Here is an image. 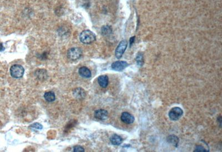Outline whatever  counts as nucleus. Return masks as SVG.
I'll use <instances>...</instances> for the list:
<instances>
[{
	"label": "nucleus",
	"instance_id": "nucleus-20",
	"mask_svg": "<svg viewBox=\"0 0 222 152\" xmlns=\"http://www.w3.org/2000/svg\"><path fill=\"white\" fill-rule=\"evenodd\" d=\"M134 38H135L134 37H132V38L130 39V44H131V45H132V44L133 42H134Z\"/></svg>",
	"mask_w": 222,
	"mask_h": 152
},
{
	"label": "nucleus",
	"instance_id": "nucleus-18",
	"mask_svg": "<svg viewBox=\"0 0 222 152\" xmlns=\"http://www.w3.org/2000/svg\"><path fill=\"white\" fill-rule=\"evenodd\" d=\"M209 150L208 149H206L203 147L201 146H197L196 147V149L194 150V152H208Z\"/></svg>",
	"mask_w": 222,
	"mask_h": 152
},
{
	"label": "nucleus",
	"instance_id": "nucleus-8",
	"mask_svg": "<svg viewBox=\"0 0 222 152\" xmlns=\"http://www.w3.org/2000/svg\"><path fill=\"white\" fill-rule=\"evenodd\" d=\"M94 117L97 119L105 120L108 117V112L104 109H98L94 112Z\"/></svg>",
	"mask_w": 222,
	"mask_h": 152
},
{
	"label": "nucleus",
	"instance_id": "nucleus-6",
	"mask_svg": "<svg viewBox=\"0 0 222 152\" xmlns=\"http://www.w3.org/2000/svg\"><path fill=\"white\" fill-rule=\"evenodd\" d=\"M128 64L125 61H116L112 64L111 67L112 70H114L116 71H122L124 70L126 67L128 66Z\"/></svg>",
	"mask_w": 222,
	"mask_h": 152
},
{
	"label": "nucleus",
	"instance_id": "nucleus-4",
	"mask_svg": "<svg viewBox=\"0 0 222 152\" xmlns=\"http://www.w3.org/2000/svg\"><path fill=\"white\" fill-rule=\"evenodd\" d=\"M183 114L182 109L179 107H174L170 111L169 117L172 121H177L182 116Z\"/></svg>",
	"mask_w": 222,
	"mask_h": 152
},
{
	"label": "nucleus",
	"instance_id": "nucleus-10",
	"mask_svg": "<svg viewBox=\"0 0 222 152\" xmlns=\"http://www.w3.org/2000/svg\"><path fill=\"white\" fill-rule=\"evenodd\" d=\"M109 79L108 76L106 75H102L98 78V83L101 87L106 88L108 84Z\"/></svg>",
	"mask_w": 222,
	"mask_h": 152
},
{
	"label": "nucleus",
	"instance_id": "nucleus-19",
	"mask_svg": "<svg viewBox=\"0 0 222 152\" xmlns=\"http://www.w3.org/2000/svg\"><path fill=\"white\" fill-rule=\"evenodd\" d=\"M73 152H84V149L81 146H75L73 148Z\"/></svg>",
	"mask_w": 222,
	"mask_h": 152
},
{
	"label": "nucleus",
	"instance_id": "nucleus-7",
	"mask_svg": "<svg viewBox=\"0 0 222 152\" xmlns=\"http://www.w3.org/2000/svg\"><path fill=\"white\" fill-rule=\"evenodd\" d=\"M121 119L123 122L127 124H132L134 121V117L131 114L128 112L122 113L121 114Z\"/></svg>",
	"mask_w": 222,
	"mask_h": 152
},
{
	"label": "nucleus",
	"instance_id": "nucleus-14",
	"mask_svg": "<svg viewBox=\"0 0 222 152\" xmlns=\"http://www.w3.org/2000/svg\"><path fill=\"white\" fill-rule=\"evenodd\" d=\"M44 98L47 102H52L56 99V96L54 92L50 91V92H47L45 93Z\"/></svg>",
	"mask_w": 222,
	"mask_h": 152
},
{
	"label": "nucleus",
	"instance_id": "nucleus-9",
	"mask_svg": "<svg viewBox=\"0 0 222 152\" xmlns=\"http://www.w3.org/2000/svg\"><path fill=\"white\" fill-rule=\"evenodd\" d=\"M78 73L80 74V76L86 78H90L92 76L91 71L86 67H81L78 71Z\"/></svg>",
	"mask_w": 222,
	"mask_h": 152
},
{
	"label": "nucleus",
	"instance_id": "nucleus-21",
	"mask_svg": "<svg viewBox=\"0 0 222 152\" xmlns=\"http://www.w3.org/2000/svg\"><path fill=\"white\" fill-rule=\"evenodd\" d=\"M4 50V47H3L1 43H0V51H2Z\"/></svg>",
	"mask_w": 222,
	"mask_h": 152
},
{
	"label": "nucleus",
	"instance_id": "nucleus-11",
	"mask_svg": "<svg viewBox=\"0 0 222 152\" xmlns=\"http://www.w3.org/2000/svg\"><path fill=\"white\" fill-rule=\"evenodd\" d=\"M111 143L114 146H119L123 142L122 138L117 134H113L110 138Z\"/></svg>",
	"mask_w": 222,
	"mask_h": 152
},
{
	"label": "nucleus",
	"instance_id": "nucleus-17",
	"mask_svg": "<svg viewBox=\"0 0 222 152\" xmlns=\"http://www.w3.org/2000/svg\"><path fill=\"white\" fill-rule=\"evenodd\" d=\"M30 127L34 128V129H39V130H41V129L43 128V126H42L40 123H33V124L30 126Z\"/></svg>",
	"mask_w": 222,
	"mask_h": 152
},
{
	"label": "nucleus",
	"instance_id": "nucleus-15",
	"mask_svg": "<svg viewBox=\"0 0 222 152\" xmlns=\"http://www.w3.org/2000/svg\"><path fill=\"white\" fill-rule=\"evenodd\" d=\"M112 32V28L109 26H104L102 28V33L103 35H107Z\"/></svg>",
	"mask_w": 222,
	"mask_h": 152
},
{
	"label": "nucleus",
	"instance_id": "nucleus-13",
	"mask_svg": "<svg viewBox=\"0 0 222 152\" xmlns=\"http://www.w3.org/2000/svg\"><path fill=\"white\" fill-rule=\"evenodd\" d=\"M167 142L170 144H172L173 146H175L176 147H178L179 143V138L174 135H171L167 137Z\"/></svg>",
	"mask_w": 222,
	"mask_h": 152
},
{
	"label": "nucleus",
	"instance_id": "nucleus-16",
	"mask_svg": "<svg viewBox=\"0 0 222 152\" xmlns=\"http://www.w3.org/2000/svg\"><path fill=\"white\" fill-rule=\"evenodd\" d=\"M136 61L137 64L139 66H142L143 62V55L142 54H138L136 57Z\"/></svg>",
	"mask_w": 222,
	"mask_h": 152
},
{
	"label": "nucleus",
	"instance_id": "nucleus-5",
	"mask_svg": "<svg viewBox=\"0 0 222 152\" xmlns=\"http://www.w3.org/2000/svg\"><path fill=\"white\" fill-rule=\"evenodd\" d=\"M127 45L128 43L126 40H123L119 43L115 51V55L118 59H120L122 57L123 53L126 51Z\"/></svg>",
	"mask_w": 222,
	"mask_h": 152
},
{
	"label": "nucleus",
	"instance_id": "nucleus-1",
	"mask_svg": "<svg viewBox=\"0 0 222 152\" xmlns=\"http://www.w3.org/2000/svg\"><path fill=\"white\" fill-rule=\"evenodd\" d=\"M96 35L90 30H84L80 35V40L81 42L85 44H90L96 40Z\"/></svg>",
	"mask_w": 222,
	"mask_h": 152
},
{
	"label": "nucleus",
	"instance_id": "nucleus-3",
	"mask_svg": "<svg viewBox=\"0 0 222 152\" xmlns=\"http://www.w3.org/2000/svg\"><path fill=\"white\" fill-rule=\"evenodd\" d=\"M82 55V51L80 48H72L68 51L67 57L70 60L72 61L79 59Z\"/></svg>",
	"mask_w": 222,
	"mask_h": 152
},
{
	"label": "nucleus",
	"instance_id": "nucleus-12",
	"mask_svg": "<svg viewBox=\"0 0 222 152\" xmlns=\"http://www.w3.org/2000/svg\"><path fill=\"white\" fill-rule=\"evenodd\" d=\"M73 95L76 98L82 99L86 96V93L82 88H77L75 89L73 92Z\"/></svg>",
	"mask_w": 222,
	"mask_h": 152
},
{
	"label": "nucleus",
	"instance_id": "nucleus-2",
	"mask_svg": "<svg viewBox=\"0 0 222 152\" xmlns=\"http://www.w3.org/2000/svg\"><path fill=\"white\" fill-rule=\"evenodd\" d=\"M25 69L20 64H14L10 68V73L11 76L15 78H20L23 76Z\"/></svg>",
	"mask_w": 222,
	"mask_h": 152
}]
</instances>
